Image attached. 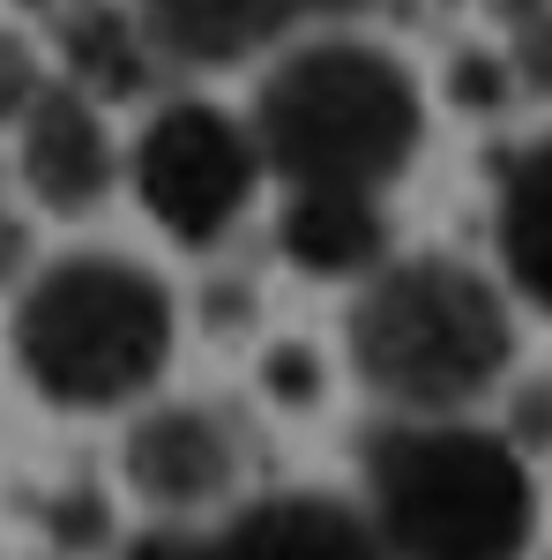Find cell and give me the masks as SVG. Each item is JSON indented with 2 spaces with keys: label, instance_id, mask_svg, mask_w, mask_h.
<instances>
[{
  "label": "cell",
  "instance_id": "e0dca14e",
  "mask_svg": "<svg viewBox=\"0 0 552 560\" xmlns=\"http://www.w3.org/2000/svg\"><path fill=\"white\" fill-rule=\"evenodd\" d=\"M508 441H515V448H522V441H530V448H545V441H552V388L545 382L515 396V433H508Z\"/></svg>",
  "mask_w": 552,
  "mask_h": 560
},
{
  "label": "cell",
  "instance_id": "7c38bea8",
  "mask_svg": "<svg viewBox=\"0 0 552 560\" xmlns=\"http://www.w3.org/2000/svg\"><path fill=\"white\" fill-rule=\"evenodd\" d=\"M493 232H501V269H508V284L552 322V135L522 142L508 158Z\"/></svg>",
  "mask_w": 552,
  "mask_h": 560
},
{
  "label": "cell",
  "instance_id": "9a60e30c",
  "mask_svg": "<svg viewBox=\"0 0 552 560\" xmlns=\"http://www.w3.org/2000/svg\"><path fill=\"white\" fill-rule=\"evenodd\" d=\"M120 560H202V530H187V523H157V530H142Z\"/></svg>",
  "mask_w": 552,
  "mask_h": 560
},
{
  "label": "cell",
  "instance_id": "7a4b0ae2",
  "mask_svg": "<svg viewBox=\"0 0 552 560\" xmlns=\"http://www.w3.org/2000/svg\"><path fill=\"white\" fill-rule=\"evenodd\" d=\"M366 523L388 560H522L538 486L508 433L470 419H396L366 441Z\"/></svg>",
  "mask_w": 552,
  "mask_h": 560
},
{
  "label": "cell",
  "instance_id": "44dd1931",
  "mask_svg": "<svg viewBox=\"0 0 552 560\" xmlns=\"http://www.w3.org/2000/svg\"><path fill=\"white\" fill-rule=\"evenodd\" d=\"M23 8H52V0H23Z\"/></svg>",
  "mask_w": 552,
  "mask_h": 560
},
{
  "label": "cell",
  "instance_id": "ffe728a7",
  "mask_svg": "<svg viewBox=\"0 0 552 560\" xmlns=\"http://www.w3.org/2000/svg\"><path fill=\"white\" fill-rule=\"evenodd\" d=\"M298 15H321V23H351V15H366L374 0H292Z\"/></svg>",
  "mask_w": 552,
  "mask_h": 560
},
{
  "label": "cell",
  "instance_id": "6da1fadb",
  "mask_svg": "<svg viewBox=\"0 0 552 560\" xmlns=\"http://www.w3.org/2000/svg\"><path fill=\"white\" fill-rule=\"evenodd\" d=\"M261 165L284 187H359L381 195L411 173L425 142V97L411 68L374 38H306L292 45L255 97Z\"/></svg>",
  "mask_w": 552,
  "mask_h": 560
},
{
  "label": "cell",
  "instance_id": "ac0fdd59",
  "mask_svg": "<svg viewBox=\"0 0 552 560\" xmlns=\"http://www.w3.org/2000/svg\"><path fill=\"white\" fill-rule=\"evenodd\" d=\"M501 90H508V68H493V60H456V97L463 105H501Z\"/></svg>",
  "mask_w": 552,
  "mask_h": 560
},
{
  "label": "cell",
  "instance_id": "8992f818",
  "mask_svg": "<svg viewBox=\"0 0 552 560\" xmlns=\"http://www.w3.org/2000/svg\"><path fill=\"white\" fill-rule=\"evenodd\" d=\"M120 471L150 509H210L247 478V427L216 404H157L128 427Z\"/></svg>",
  "mask_w": 552,
  "mask_h": 560
},
{
  "label": "cell",
  "instance_id": "5bb4252c",
  "mask_svg": "<svg viewBox=\"0 0 552 560\" xmlns=\"http://www.w3.org/2000/svg\"><path fill=\"white\" fill-rule=\"evenodd\" d=\"M38 52H31V45L15 38V31H0V128H8V120H23V105H31V97H38Z\"/></svg>",
  "mask_w": 552,
  "mask_h": 560
},
{
  "label": "cell",
  "instance_id": "52a82bcc",
  "mask_svg": "<svg viewBox=\"0 0 552 560\" xmlns=\"http://www.w3.org/2000/svg\"><path fill=\"white\" fill-rule=\"evenodd\" d=\"M23 179L52 217H90L113 179H120V150L105 135L97 97L75 83H38V97L23 105Z\"/></svg>",
  "mask_w": 552,
  "mask_h": 560
},
{
  "label": "cell",
  "instance_id": "d6986e66",
  "mask_svg": "<svg viewBox=\"0 0 552 560\" xmlns=\"http://www.w3.org/2000/svg\"><path fill=\"white\" fill-rule=\"evenodd\" d=\"M23 269H31V224L0 202V284H15Z\"/></svg>",
  "mask_w": 552,
  "mask_h": 560
},
{
  "label": "cell",
  "instance_id": "ba28073f",
  "mask_svg": "<svg viewBox=\"0 0 552 560\" xmlns=\"http://www.w3.org/2000/svg\"><path fill=\"white\" fill-rule=\"evenodd\" d=\"M202 560H388L366 509L337 493H269L224 530H202Z\"/></svg>",
  "mask_w": 552,
  "mask_h": 560
},
{
  "label": "cell",
  "instance_id": "9c48e42d",
  "mask_svg": "<svg viewBox=\"0 0 552 560\" xmlns=\"http://www.w3.org/2000/svg\"><path fill=\"white\" fill-rule=\"evenodd\" d=\"M134 23L172 68H232L255 60L298 23L292 0H134Z\"/></svg>",
  "mask_w": 552,
  "mask_h": 560
},
{
  "label": "cell",
  "instance_id": "3957f363",
  "mask_svg": "<svg viewBox=\"0 0 552 560\" xmlns=\"http://www.w3.org/2000/svg\"><path fill=\"white\" fill-rule=\"evenodd\" d=\"M359 382L403 419H448L493 396L515 359L508 300L485 269L456 255L381 261L343 322Z\"/></svg>",
  "mask_w": 552,
  "mask_h": 560
},
{
  "label": "cell",
  "instance_id": "4fadbf2b",
  "mask_svg": "<svg viewBox=\"0 0 552 560\" xmlns=\"http://www.w3.org/2000/svg\"><path fill=\"white\" fill-rule=\"evenodd\" d=\"M508 83L522 97L552 105V0H515L508 8Z\"/></svg>",
  "mask_w": 552,
  "mask_h": 560
},
{
  "label": "cell",
  "instance_id": "30bf717a",
  "mask_svg": "<svg viewBox=\"0 0 552 560\" xmlns=\"http://www.w3.org/2000/svg\"><path fill=\"white\" fill-rule=\"evenodd\" d=\"M277 247L306 277H374L388 261V217L381 195L359 187H292V202L277 217Z\"/></svg>",
  "mask_w": 552,
  "mask_h": 560
},
{
  "label": "cell",
  "instance_id": "5b68a950",
  "mask_svg": "<svg viewBox=\"0 0 552 560\" xmlns=\"http://www.w3.org/2000/svg\"><path fill=\"white\" fill-rule=\"evenodd\" d=\"M261 142L210 97H172L134 142V195L179 247H216L261 187Z\"/></svg>",
  "mask_w": 552,
  "mask_h": 560
},
{
  "label": "cell",
  "instance_id": "2e32d148",
  "mask_svg": "<svg viewBox=\"0 0 552 560\" xmlns=\"http://www.w3.org/2000/svg\"><path fill=\"white\" fill-rule=\"evenodd\" d=\"M269 388H277L284 404H314V388H321L314 351H269Z\"/></svg>",
  "mask_w": 552,
  "mask_h": 560
},
{
  "label": "cell",
  "instance_id": "277c9868",
  "mask_svg": "<svg viewBox=\"0 0 552 560\" xmlns=\"http://www.w3.org/2000/svg\"><path fill=\"white\" fill-rule=\"evenodd\" d=\"M172 292L134 255H60L23 284L15 306V366L60 411H120L165 382Z\"/></svg>",
  "mask_w": 552,
  "mask_h": 560
},
{
  "label": "cell",
  "instance_id": "8fae6325",
  "mask_svg": "<svg viewBox=\"0 0 552 560\" xmlns=\"http://www.w3.org/2000/svg\"><path fill=\"white\" fill-rule=\"evenodd\" d=\"M52 31H60V60H68V83L90 90L97 105L113 97H142L150 90V68L157 52L142 38L134 8H113V0H52Z\"/></svg>",
  "mask_w": 552,
  "mask_h": 560
}]
</instances>
